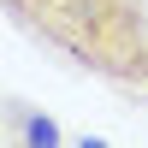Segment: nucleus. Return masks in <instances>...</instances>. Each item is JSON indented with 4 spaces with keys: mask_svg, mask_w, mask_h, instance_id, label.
I'll use <instances>...</instances> for the list:
<instances>
[{
    "mask_svg": "<svg viewBox=\"0 0 148 148\" xmlns=\"http://www.w3.org/2000/svg\"><path fill=\"white\" fill-rule=\"evenodd\" d=\"M24 36L119 89L148 83V0H0Z\"/></svg>",
    "mask_w": 148,
    "mask_h": 148,
    "instance_id": "obj_1",
    "label": "nucleus"
},
{
    "mask_svg": "<svg viewBox=\"0 0 148 148\" xmlns=\"http://www.w3.org/2000/svg\"><path fill=\"white\" fill-rule=\"evenodd\" d=\"M24 142H59V130L47 119H24Z\"/></svg>",
    "mask_w": 148,
    "mask_h": 148,
    "instance_id": "obj_2",
    "label": "nucleus"
}]
</instances>
